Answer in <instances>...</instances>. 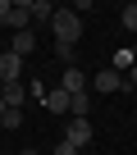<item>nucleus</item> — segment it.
<instances>
[{"instance_id": "obj_1", "label": "nucleus", "mask_w": 137, "mask_h": 155, "mask_svg": "<svg viewBox=\"0 0 137 155\" xmlns=\"http://www.w3.org/2000/svg\"><path fill=\"white\" fill-rule=\"evenodd\" d=\"M50 28H55V50H73L82 41V14H73V9H55Z\"/></svg>"}, {"instance_id": "obj_2", "label": "nucleus", "mask_w": 137, "mask_h": 155, "mask_svg": "<svg viewBox=\"0 0 137 155\" xmlns=\"http://www.w3.org/2000/svg\"><path fill=\"white\" fill-rule=\"evenodd\" d=\"M87 91H101V96H110V91H128V87H123V73H114V68H101L96 78H87Z\"/></svg>"}, {"instance_id": "obj_3", "label": "nucleus", "mask_w": 137, "mask_h": 155, "mask_svg": "<svg viewBox=\"0 0 137 155\" xmlns=\"http://www.w3.org/2000/svg\"><path fill=\"white\" fill-rule=\"evenodd\" d=\"M92 137H96V132H92V123H87V119H73V123L64 128V141L73 146V150H87V146H92Z\"/></svg>"}, {"instance_id": "obj_4", "label": "nucleus", "mask_w": 137, "mask_h": 155, "mask_svg": "<svg viewBox=\"0 0 137 155\" xmlns=\"http://www.w3.org/2000/svg\"><path fill=\"white\" fill-rule=\"evenodd\" d=\"M9 82H23V59L14 50H0V87H9Z\"/></svg>"}, {"instance_id": "obj_5", "label": "nucleus", "mask_w": 137, "mask_h": 155, "mask_svg": "<svg viewBox=\"0 0 137 155\" xmlns=\"http://www.w3.org/2000/svg\"><path fill=\"white\" fill-rule=\"evenodd\" d=\"M59 87H64L68 96H78V91H87V73H82L78 64H68V68H64V78H59Z\"/></svg>"}, {"instance_id": "obj_6", "label": "nucleus", "mask_w": 137, "mask_h": 155, "mask_svg": "<svg viewBox=\"0 0 137 155\" xmlns=\"http://www.w3.org/2000/svg\"><path fill=\"white\" fill-rule=\"evenodd\" d=\"M0 101H5V110H23V101H28V82H9V87H0Z\"/></svg>"}, {"instance_id": "obj_7", "label": "nucleus", "mask_w": 137, "mask_h": 155, "mask_svg": "<svg viewBox=\"0 0 137 155\" xmlns=\"http://www.w3.org/2000/svg\"><path fill=\"white\" fill-rule=\"evenodd\" d=\"M9 50H14L18 59H28V55L37 50V32H32V28H23V32H14V41H9Z\"/></svg>"}, {"instance_id": "obj_8", "label": "nucleus", "mask_w": 137, "mask_h": 155, "mask_svg": "<svg viewBox=\"0 0 137 155\" xmlns=\"http://www.w3.org/2000/svg\"><path fill=\"white\" fill-rule=\"evenodd\" d=\"M68 101H73V96H68V91H64V87H50V91H46V101H41V105H46V110H50V114H68Z\"/></svg>"}, {"instance_id": "obj_9", "label": "nucleus", "mask_w": 137, "mask_h": 155, "mask_svg": "<svg viewBox=\"0 0 137 155\" xmlns=\"http://www.w3.org/2000/svg\"><path fill=\"white\" fill-rule=\"evenodd\" d=\"M28 14H32V23H46V18H55V5L50 0H28Z\"/></svg>"}, {"instance_id": "obj_10", "label": "nucleus", "mask_w": 137, "mask_h": 155, "mask_svg": "<svg viewBox=\"0 0 137 155\" xmlns=\"http://www.w3.org/2000/svg\"><path fill=\"white\" fill-rule=\"evenodd\" d=\"M68 110H73V119H87V110H92V91H78L73 101H68Z\"/></svg>"}, {"instance_id": "obj_11", "label": "nucleus", "mask_w": 137, "mask_h": 155, "mask_svg": "<svg viewBox=\"0 0 137 155\" xmlns=\"http://www.w3.org/2000/svg\"><path fill=\"white\" fill-rule=\"evenodd\" d=\"M119 23H123L128 32H137V0H132V5H123V9H119Z\"/></svg>"}, {"instance_id": "obj_12", "label": "nucleus", "mask_w": 137, "mask_h": 155, "mask_svg": "<svg viewBox=\"0 0 137 155\" xmlns=\"http://www.w3.org/2000/svg\"><path fill=\"white\" fill-rule=\"evenodd\" d=\"M110 68H114V73H128V68H132V46H128V50H114V64H110Z\"/></svg>"}, {"instance_id": "obj_13", "label": "nucleus", "mask_w": 137, "mask_h": 155, "mask_svg": "<svg viewBox=\"0 0 137 155\" xmlns=\"http://www.w3.org/2000/svg\"><path fill=\"white\" fill-rule=\"evenodd\" d=\"M0 128H23V110H5L0 114Z\"/></svg>"}, {"instance_id": "obj_14", "label": "nucleus", "mask_w": 137, "mask_h": 155, "mask_svg": "<svg viewBox=\"0 0 137 155\" xmlns=\"http://www.w3.org/2000/svg\"><path fill=\"white\" fill-rule=\"evenodd\" d=\"M55 155H82V150H73L68 141H59V146H55Z\"/></svg>"}, {"instance_id": "obj_15", "label": "nucleus", "mask_w": 137, "mask_h": 155, "mask_svg": "<svg viewBox=\"0 0 137 155\" xmlns=\"http://www.w3.org/2000/svg\"><path fill=\"white\" fill-rule=\"evenodd\" d=\"M18 155H37V150H18Z\"/></svg>"}, {"instance_id": "obj_16", "label": "nucleus", "mask_w": 137, "mask_h": 155, "mask_svg": "<svg viewBox=\"0 0 137 155\" xmlns=\"http://www.w3.org/2000/svg\"><path fill=\"white\" fill-rule=\"evenodd\" d=\"M132 64H137V46H132Z\"/></svg>"}, {"instance_id": "obj_17", "label": "nucleus", "mask_w": 137, "mask_h": 155, "mask_svg": "<svg viewBox=\"0 0 137 155\" xmlns=\"http://www.w3.org/2000/svg\"><path fill=\"white\" fill-rule=\"evenodd\" d=\"M0 114H5V101H0Z\"/></svg>"}]
</instances>
